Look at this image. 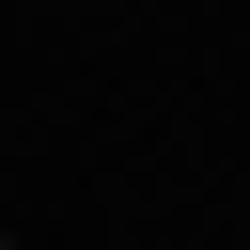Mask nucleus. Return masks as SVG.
<instances>
[{
  "instance_id": "obj_1",
  "label": "nucleus",
  "mask_w": 250,
  "mask_h": 250,
  "mask_svg": "<svg viewBox=\"0 0 250 250\" xmlns=\"http://www.w3.org/2000/svg\"><path fill=\"white\" fill-rule=\"evenodd\" d=\"M0 250H16V234H0Z\"/></svg>"
}]
</instances>
